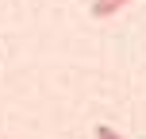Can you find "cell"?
I'll use <instances>...</instances> for the list:
<instances>
[{"label": "cell", "mask_w": 146, "mask_h": 139, "mask_svg": "<svg viewBox=\"0 0 146 139\" xmlns=\"http://www.w3.org/2000/svg\"><path fill=\"white\" fill-rule=\"evenodd\" d=\"M131 0H92V15L96 19H108V15H115L119 8H127Z\"/></svg>", "instance_id": "6da1fadb"}, {"label": "cell", "mask_w": 146, "mask_h": 139, "mask_svg": "<svg viewBox=\"0 0 146 139\" xmlns=\"http://www.w3.org/2000/svg\"><path fill=\"white\" fill-rule=\"evenodd\" d=\"M96 139H123V135H115L108 124H96Z\"/></svg>", "instance_id": "7a4b0ae2"}]
</instances>
